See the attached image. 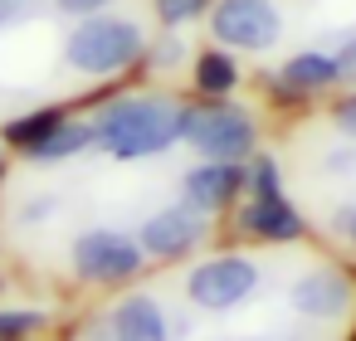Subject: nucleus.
I'll use <instances>...</instances> for the list:
<instances>
[{
  "mask_svg": "<svg viewBox=\"0 0 356 341\" xmlns=\"http://www.w3.org/2000/svg\"><path fill=\"white\" fill-rule=\"evenodd\" d=\"M49 326V312L40 307H0V341H35Z\"/></svg>",
  "mask_w": 356,
  "mask_h": 341,
  "instance_id": "dca6fc26",
  "label": "nucleus"
},
{
  "mask_svg": "<svg viewBox=\"0 0 356 341\" xmlns=\"http://www.w3.org/2000/svg\"><path fill=\"white\" fill-rule=\"evenodd\" d=\"M147 59H152V64H161V69H171V64L181 59V44H176V40H161L156 49H147Z\"/></svg>",
  "mask_w": 356,
  "mask_h": 341,
  "instance_id": "aec40b11",
  "label": "nucleus"
},
{
  "mask_svg": "<svg viewBox=\"0 0 356 341\" xmlns=\"http://www.w3.org/2000/svg\"><path fill=\"white\" fill-rule=\"evenodd\" d=\"M249 185H254V195H278V171H273V161H254Z\"/></svg>",
  "mask_w": 356,
  "mask_h": 341,
  "instance_id": "a211bd4d",
  "label": "nucleus"
},
{
  "mask_svg": "<svg viewBox=\"0 0 356 341\" xmlns=\"http://www.w3.org/2000/svg\"><path fill=\"white\" fill-rule=\"evenodd\" d=\"M244 229L259 234V239H298L302 219H298V210L283 195H254L249 210H244Z\"/></svg>",
  "mask_w": 356,
  "mask_h": 341,
  "instance_id": "f8f14e48",
  "label": "nucleus"
},
{
  "mask_svg": "<svg viewBox=\"0 0 356 341\" xmlns=\"http://www.w3.org/2000/svg\"><path fill=\"white\" fill-rule=\"evenodd\" d=\"M244 181H249V176H244L234 161H205V166H195V171L186 176V205H195L200 215L225 210V205L239 195Z\"/></svg>",
  "mask_w": 356,
  "mask_h": 341,
  "instance_id": "1a4fd4ad",
  "label": "nucleus"
},
{
  "mask_svg": "<svg viewBox=\"0 0 356 341\" xmlns=\"http://www.w3.org/2000/svg\"><path fill=\"white\" fill-rule=\"evenodd\" d=\"M54 6L64 15H103V6H113V0H54Z\"/></svg>",
  "mask_w": 356,
  "mask_h": 341,
  "instance_id": "6ab92c4d",
  "label": "nucleus"
},
{
  "mask_svg": "<svg viewBox=\"0 0 356 341\" xmlns=\"http://www.w3.org/2000/svg\"><path fill=\"white\" fill-rule=\"evenodd\" d=\"M337 64H341V74H351V78H356V40L341 49V59H337Z\"/></svg>",
  "mask_w": 356,
  "mask_h": 341,
  "instance_id": "4be33fe9",
  "label": "nucleus"
},
{
  "mask_svg": "<svg viewBox=\"0 0 356 341\" xmlns=\"http://www.w3.org/2000/svg\"><path fill=\"white\" fill-rule=\"evenodd\" d=\"M254 288H259V273H254V263H249V258H234V253H225V258H210V263H200V268L186 278V292H191V302H195V307H205V312L239 307V302H244Z\"/></svg>",
  "mask_w": 356,
  "mask_h": 341,
  "instance_id": "39448f33",
  "label": "nucleus"
},
{
  "mask_svg": "<svg viewBox=\"0 0 356 341\" xmlns=\"http://www.w3.org/2000/svg\"><path fill=\"white\" fill-rule=\"evenodd\" d=\"M181 142H191L205 161H239L254 147V122H249V113H239L229 103H200V108H186Z\"/></svg>",
  "mask_w": 356,
  "mask_h": 341,
  "instance_id": "20e7f679",
  "label": "nucleus"
},
{
  "mask_svg": "<svg viewBox=\"0 0 356 341\" xmlns=\"http://www.w3.org/2000/svg\"><path fill=\"white\" fill-rule=\"evenodd\" d=\"M10 6H20V10H25V6H30V0H10Z\"/></svg>",
  "mask_w": 356,
  "mask_h": 341,
  "instance_id": "a878e982",
  "label": "nucleus"
},
{
  "mask_svg": "<svg viewBox=\"0 0 356 341\" xmlns=\"http://www.w3.org/2000/svg\"><path fill=\"white\" fill-rule=\"evenodd\" d=\"M142 244L122 229H88L74 239L69 249V268L79 283H93V288H118L127 278L142 273Z\"/></svg>",
  "mask_w": 356,
  "mask_h": 341,
  "instance_id": "7ed1b4c3",
  "label": "nucleus"
},
{
  "mask_svg": "<svg viewBox=\"0 0 356 341\" xmlns=\"http://www.w3.org/2000/svg\"><path fill=\"white\" fill-rule=\"evenodd\" d=\"M93 147V122H79V117H64L40 147H30L25 151V161H40V166H54V161H69V156H79V151H88Z\"/></svg>",
  "mask_w": 356,
  "mask_h": 341,
  "instance_id": "ddd939ff",
  "label": "nucleus"
},
{
  "mask_svg": "<svg viewBox=\"0 0 356 341\" xmlns=\"http://www.w3.org/2000/svg\"><path fill=\"white\" fill-rule=\"evenodd\" d=\"M234 83H239V69H234L229 54H200V64H195V88H200V93L220 98V93H229Z\"/></svg>",
  "mask_w": 356,
  "mask_h": 341,
  "instance_id": "2eb2a0df",
  "label": "nucleus"
},
{
  "mask_svg": "<svg viewBox=\"0 0 356 341\" xmlns=\"http://www.w3.org/2000/svg\"><path fill=\"white\" fill-rule=\"evenodd\" d=\"M346 297H351V288H346V278L337 268H317V273L293 283V307L302 317H337L346 307Z\"/></svg>",
  "mask_w": 356,
  "mask_h": 341,
  "instance_id": "9d476101",
  "label": "nucleus"
},
{
  "mask_svg": "<svg viewBox=\"0 0 356 341\" xmlns=\"http://www.w3.org/2000/svg\"><path fill=\"white\" fill-rule=\"evenodd\" d=\"M186 132V108L176 98L137 93V98H113L93 113V147H103L118 161H142L161 156L176 147Z\"/></svg>",
  "mask_w": 356,
  "mask_h": 341,
  "instance_id": "f257e3e1",
  "label": "nucleus"
},
{
  "mask_svg": "<svg viewBox=\"0 0 356 341\" xmlns=\"http://www.w3.org/2000/svg\"><path fill=\"white\" fill-rule=\"evenodd\" d=\"M200 234H205V219H200V210L195 205H171V210H156L147 224H142V253H152V258H181V253H191L195 244H200Z\"/></svg>",
  "mask_w": 356,
  "mask_h": 341,
  "instance_id": "0eeeda50",
  "label": "nucleus"
},
{
  "mask_svg": "<svg viewBox=\"0 0 356 341\" xmlns=\"http://www.w3.org/2000/svg\"><path fill=\"white\" fill-rule=\"evenodd\" d=\"M108 341H171L161 302L147 297V292L122 297V302L113 307V317H108Z\"/></svg>",
  "mask_w": 356,
  "mask_h": 341,
  "instance_id": "6e6552de",
  "label": "nucleus"
},
{
  "mask_svg": "<svg viewBox=\"0 0 356 341\" xmlns=\"http://www.w3.org/2000/svg\"><path fill=\"white\" fill-rule=\"evenodd\" d=\"M15 15H20V6H10V0H0V30H6V25H15Z\"/></svg>",
  "mask_w": 356,
  "mask_h": 341,
  "instance_id": "5701e85b",
  "label": "nucleus"
},
{
  "mask_svg": "<svg viewBox=\"0 0 356 341\" xmlns=\"http://www.w3.org/2000/svg\"><path fill=\"white\" fill-rule=\"evenodd\" d=\"M337 224H341V234H346V239H356V210H341V219H337Z\"/></svg>",
  "mask_w": 356,
  "mask_h": 341,
  "instance_id": "b1692460",
  "label": "nucleus"
},
{
  "mask_svg": "<svg viewBox=\"0 0 356 341\" xmlns=\"http://www.w3.org/2000/svg\"><path fill=\"white\" fill-rule=\"evenodd\" d=\"M6 181H10V151L0 147V190H6Z\"/></svg>",
  "mask_w": 356,
  "mask_h": 341,
  "instance_id": "393cba45",
  "label": "nucleus"
},
{
  "mask_svg": "<svg viewBox=\"0 0 356 341\" xmlns=\"http://www.w3.org/2000/svg\"><path fill=\"white\" fill-rule=\"evenodd\" d=\"M147 59V40L122 15H83L64 35V64L83 78H113Z\"/></svg>",
  "mask_w": 356,
  "mask_h": 341,
  "instance_id": "f03ea898",
  "label": "nucleus"
},
{
  "mask_svg": "<svg viewBox=\"0 0 356 341\" xmlns=\"http://www.w3.org/2000/svg\"><path fill=\"white\" fill-rule=\"evenodd\" d=\"M337 78H341V64L327 59V54H298V59H288V69H283V83H288V88H327V83H337Z\"/></svg>",
  "mask_w": 356,
  "mask_h": 341,
  "instance_id": "4468645a",
  "label": "nucleus"
},
{
  "mask_svg": "<svg viewBox=\"0 0 356 341\" xmlns=\"http://www.w3.org/2000/svg\"><path fill=\"white\" fill-rule=\"evenodd\" d=\"M210 30H215L220 44L259 54L278 40V10L268 0H220L210 10Z\"/></svg>",
  "mask_w": 356,
  "mask_h": 341,
  "instance_id": "423d86ee",
  "label": "nucleus"
},
{
  "mask_svg": "<svg viewBox=\"0 0 356 341\" xmlns=\"http://www.w3.org/2000/svg\"><path fill=\"white\" fill-rule=\"evenodd\" d=\"M337 122H341V132H346V137H356V98H351V103H341Z\"/></svg>",
  "mask_w": 356,
  "mask_h": 341,
  "instance_id": "412c9836",
  "label": "nucleus"
},
{
  "mask_svg": "<svg viewBox=\"0 0 356 341\" xmlns=\"http://www.w3.org/2000/svg\"><path fill=\"white\" fill-rule=\"evenodd\" d=\"M69 113L59 108V103H44V108H30V113H20V117H10L6 127H0V147H6L10 156H25L30 147H40L59 122H64Z\"/></svg>",
  "mask_w": 356,
  "mask_h": 341,
  "instance_id": "9b49d317",
  "label": "nucleus"
},
{
  "mask_svg": "<svg viewBox=\"0 0 356 341\" xmlns=\"http://www.w3.org/2000/svg\"><path fill=\"white\" fill-rule=\"evenodd\" d=\"M200 10H205V0H156V20H161L166 30H176V25L195 20Z\"/></svg>",
  "mask_w": 356,
  "mask_h": 341,
  "instance_id": "f3484780",
  "label": "nucleus"
}]
</instances>
